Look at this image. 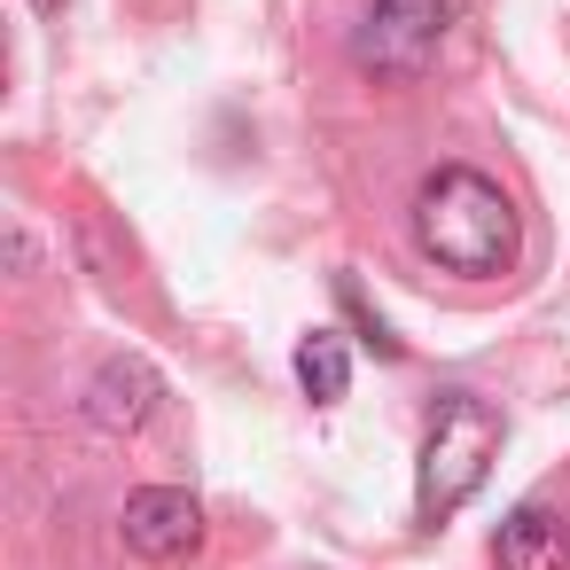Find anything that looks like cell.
Masks as SVG:
<instances>
[{"instance_id": "obj_7", "label": "cell", "mask_w": 570, "mask_h": 570, "mask_svg": "<svg viewBox=\"0 0 570 570\" xmlns=\"http://www.w3.org/2000/svg\"><path fill=\"white\" fill-rule=\"evenodd\" d=\"M297 383H305V399H313V406H336V399L352 391V352H344V336H336V328L297 336Z\"/></svg>"}, {"instance_id": "obj_3", "label": "cell", "mask_w": 570, "mask_h": 570, "mask_svg": "<svg viewBox=\"0 0 570 570\" xmlns=\"http://www.w3.org/2000/svg\"><path fill=\"white\" fill-rule=\"evenodd\" d=\"M453 24H461V0H360L352 63L375 79H422Z\"/></svg>"}, {"instance_id": "obj_2", "label": "cell", "mask_w": 570, "mask_h": 570, "mask_svg": "<svg viewBox=\"0 0 570 570\" xmlns=\"http://www.w3.org/2000/svg\"><path fill=\"white\" fill-rule=\"evenodd\" d=\"M500 461V414L476 391H445L422 438V469H414V508L422 523H445L461 500H476V484Z\"/></svg>"}, {"instance_id": "obj_5", "label": "cell", "mask_w": 570, "mask_h": 570, "mask_svg": "<svg viewBox=\"0 0 570 570\" xmlns=\"http://www.w3.org/2000/svg\"><path fill=\"white\" fill-rule=\"evenodd\" d=\"M157 399H165V375H157L149 360H134V352H118V360H102V367L87 375V422L110 430V438L141 430V422L157 414Z\"/></svg>"}, {"instance_id": "obj_6", "label": "cell", "mask_w": 570, "mask_h": 570, "mask_svg": "<svg viewBox=\"0 0 570 570\" xmlns=\"http://www.w3.org/2000/svg\"><path fill=\"white\" fill-rule=\"evenodd\" d=\"M492 562H500V570H570V531H562V515L539 508V500H523V508L492 531Z\"/></svg>"}, {"instance_id": "obj_1", "label": "cell", "mask_w": 570, "mask_h": 570, "mask_svg": "<svg viewBox=\"0 0 570 570\" xmlns=\"http://www.w3.org/2000/svg\"><path fill=\"white\" fill-rule=\"evenodd\" d=\"M523 243V219L508 204V188L476 165H438L414 188V250L445 274H508Z\"/></svg>"}, {"instance_id": "obj_8", "label": "cell", "mask_w": 570, "mask_h": 570, "mask_svg": "<svg viewBox=\"0 0 570 570\" xmlns=\"http://www.w3.org/2000/svg\"><path fill=\"white\" fill-rule=\"evenodd\" d=\"M40 9H63V0H40Z\"/></svg>"}, {"instance_id": "obj_4", "label": "cell", "mask_w": 570, "mask_h": 570, "mask_svg": "<svg viewBox=\"0 0 570 570\" xmlns=\"http://www.w3.org/2000/svg\"><path fill=\"white\" fill-rule=\"evenodd\" d=\"M118 531H126V547H134L141 562H180V554L204 547V508H196V492H180V484H141V492L126 500Z\"/></svg>"}]
</instances>
